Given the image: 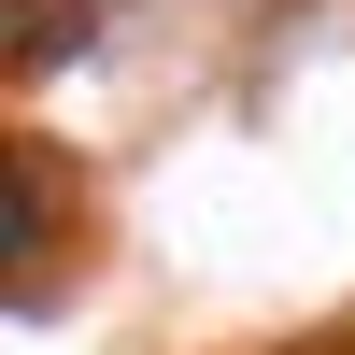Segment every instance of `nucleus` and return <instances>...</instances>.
I'll list each match as a JSON object with an SVG mask.
<instances>
[{
	"mask_svg": "<svg viewBox=\"0 0 355 355\" xmlns=\"http://www.w3.org/2000/svg\"><path fill=\"white\" fill-rule=\"evenodd\" d=\"M43 227H57V199H43V157H28V142H0V242H15V270L43 256Z\"/></svg>",
	"mask_w": 355,
	"mask_h": 355,
	"instance_id": "nucleus-1",
	"label": "nucleus"
}]
</instances>
